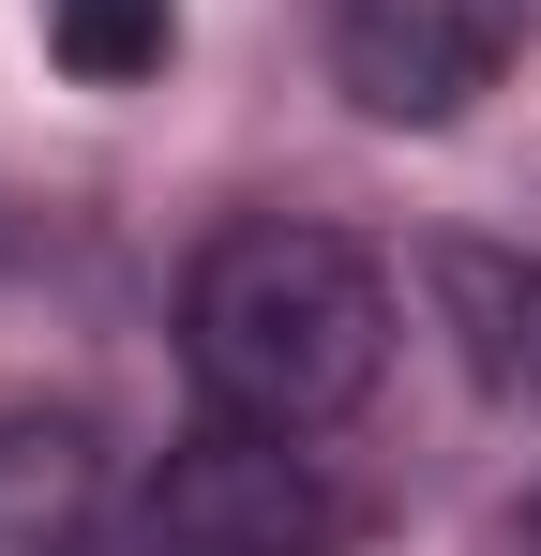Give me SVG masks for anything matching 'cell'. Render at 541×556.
<instances>
[{
  "label": "cell",
  "mask_w": 541,
  "mask_h": 556,
  "mask_svg": "<svg viewBox=\"0 0 541 556\" xmlns=\"http://www.w3.org/2000/svg\"><path fill=\"white\" fill-rule=\"evenodd\" d=\"M512 556H541V496H527V511H512Z\"/></svg>",
  "instance_id": "obj_7"
},
{
  "label": "cell",
  "mask_w": 541,
  "mask_h": 556,
  "mask_svg": "<svg viewBox=\"0 0 541 556\" xmlns=\"http://www.w3.org/2000/svg\"><path fill=\"white\" fill-rule=\"evenodd\" d=\"M180 376L241 437H331L391 376V271L316 211H256L180 271Z\"/></svg>",
  "instance_id": "obj_1"
},
{
  "label": "cell",
  "mask_w": 541,
  "mask_h": 556,
  "mask_svg": "<svg viewBox=\"0 0 541 556\" xmlns=\"http://www.w3.org/2000/svg\"><path fill=\"white\" fill-rule=\"evenodd\" d=\"M422 286H437V331L466 346V376L541 421V256H512V241H437Z\"/></svg>",
  "instance_id": "obj_5"
},
{
  "label": "cell",
  "mask_w": 541,
  "mask_h": 556,
  "mask_svg": "<svg viewBox=\"0 0 541 556\" xmlns=\"http://www.w3.org/2000/svg\"><path fill=\"white\" fill-rule=\"evenodd\" d=\"M527 0H331V91L391 136H437L512 76Z\"/></svg>",
  "instance_id": "obj_3"
},
{
  "label": "cell",
  "mask_w": 541,
  "mask_h": 556,
  "mask_svg": "<svg viewBox=\"0 0 541 556\" xmlns=\"http://www.w3.org/2000/svg\"><path fill=\"white\" fill-rule=\"evenodd\" d=\"M0 556H121V466L76 406H0Z\"/></svg>",
  "instance_id": "obj_4"
},
{
  "label": "cell",
  "mask_w": 541,
  "mask_h": 556,
  "mask_svg": "<svg viewBox=\"0 0 541 556\" xmlns=\"http://www.w3.org/2000/svg\"><path fill=\"white\" fill-rule=\"evenodd\" d=\"M46 61L76 91H136L180 61V0H46Z\"/></svg>",
  "instance_id": "obj_6"
},
{
  "label": "cell",
  "mask_w": 541,
  "mask_h": 556,
  "mask_svg": "<svg viewBox=\"0 0 541 556\" xmlns=\"http://www.w3.org/2000/svg\"><path fill=\"white\" fill-rule=\"evenodd\" d=\"M121 556H331V481L301 466V437H180L136 511H121Z\"/></svg>",
  "instance_id": "obj_2"
}]
</instances>
